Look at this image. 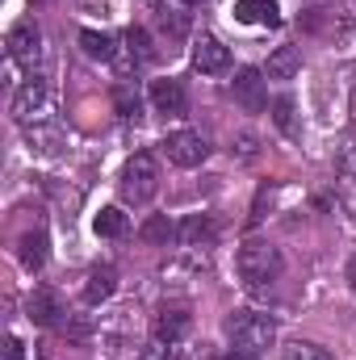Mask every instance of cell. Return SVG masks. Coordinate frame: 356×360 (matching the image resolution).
<instances>
[{
	"label": "cell",
	"mask_w": 356,
	"mask_h": 360,
	"mask_svg": "<svg viewBox=\"0 0 356 360\" xmlns=\"http://www.w3.org/2000/svg\"><path fill=\"white\" fill-rule=\"evenodd\" d=\"M227 335H231V344H235L239 352H252V356H260L265 348H272V340H276V323H272L268 314L235 310V314L227 319Z\"/></svg>",
	"instance_id": "1"
},
{
	"label": "cell",
	"mask_w": 356,
	"mask_h": 360,
	"mask_svg": "<svg viewBox=\"0 0 356 360\" xmlns=\"http://www.w3.org/2000/svg\"><path fill=\"white\" fill-rule=\"evenodd\" d=\"M235 264H239V276L252 285V289H265L272 285L276 276H281V252L272 248V243H260V239H248L243 248H239V256H235Z\"/></svg>",
	"instance_id": "2"
},
{
	"label": "cell",
	"mask_w": 356,
	"mask_h": 360,
	"mask_svg": "<svg viewBox=\"0 0 356 360\" xmlns=\"http://www.w3.org/2000/svg\"><path fill=\"white\" fill-rule=\"evenodd\" d=\"M155 188H160V168H155V160H151L147 151L130 155L126 168H122V197L134 201V205H143V201L155 197Z\"/></svg>",
	"instance_id": "3"
},
{
	"label": "cell",
	"mask_w": 356,
	"mask_h": 360,
	"mask_svg": "<svg viewBox=\"0 0 356 360\" xmlns=\"http://www.w3.org/2000/svg\"><path fill=\"white\" fill-rule=\"evenodd\" d=\"M46 113H51V84L42 76H34V80H25L17 89V96H13V117L34 130L38 122H46Z\"/></svg>",
	"instance_id": "4"
},
{
	"label": "cell",
	"mask_w": 356,
	"mask_h": 360,
	"mask_svg": "<svg viewBox=\"0 0 356 360\" xmlns=\"http://www.w3.org/2000/svg\"><path fill=\"white\" fill-rule=\"evenodd\" d=\"M164 151H168V160H172L177 168H197V164H205V155H210V147H205V139H201L197 130H177V134H168Z\"/></svg>",
	"instance_id": "5"
},
{
	"label": "cell",
	"mask_w": 356,
	"mask_h": 360,
	"mask_svg": "<svg viewBox=\"0 0 356 360\" xmlns=\"http://www.w3.org/2000/svg\"><path fill=\"white\" fill-rule=\"evenodd\" d=\"M8 55H13V63L34 68L42 59V30L34 21H17L13 34H8Z\"/></svg>",
	"instance_id": "6"
},
{
	"label": "cell",
	"mask_w": 356,
	"mask_h": 360,
	"mask_svg": "<svg viewBox=\"0 0 356 360\" xmlns=\"http://www.w3.org/2000/svg\"><path fill=\"white\" fill-rule=\"evenodd\" d=\"M193 68L205 72V76H218V72L231 68V51H227L214 34H201V38L193 42Z\"/></svg>",
	"instance_id": "7"
},
{
	"label": "cell",
	"mask_w": 356,
	"mask_h": 360,
	"mask_svg": "<svg viewBox=\"0 0 356 360\" xmlns=\"http://www.w3.org/2000/svg\"><path fill=\"white\" fill-rule=\"evenodd\" d=\"M231 92H235V101L248 109V113H260L268 105V92H265V76L256 72V68H243L239 76H235V84H231Z\"/></svg>",
	"instance_id": "8"
},
{
	"label": "cell",
	"mask_w": 356,
	"mask_h": 360,
	"mask_svg": "<svg viewBox=\"0 0 356 360\" xmlns=\"http://www.w3.org/2000/svg\"><path fill=\"white\" fill-rule=\"evenodd\" d=\"M151 105H155V113H164V117H180L184 109H189V96L180 89L177 80H155L151 84Z\"/></svg>",
	"instance_id": "9"
},
{
	"label": "cell",
	"mask_w": 356,
	"mask_h": 360,
	"mask_svg": "<svg viewBox=\"0 0 356 360\" xmlns=\"http://www.w3.org/2000/svg\"><path fill=\"white\" fill-rule=\"evenodd\" d=\"M235 21L243 25H281L276 0H235Z\"/></svg>",
	"instance_id": "10"
},
{
	"label": "cell",
	"mask_w": 356,
	"mask_h": 360,
	"mask_svg": "<svg viewBox=\"0 0 356 360\" xmlns=\"http://www.w3.org/2000/svg\"><path fill=\"white\" fill-rule=\"evenodd\" d=\"M113 289H117V272L109 269V264H96V269L89 272V281H84V302L101 306V302L113 297Z\"/></svg>",
	"instance_id": "11"
},
{
	"label": "cell",
	"mask_w": 356,
	"mask_h": 360,
	"mask_svg": "<svg viewBox=\"0 0 356 360\" xmlns=\"http://www.w3.org/2000/svg\"><path fill=\"white\" fill-rule=\"evenodd\" d=\"M214 222L205 218V214H193V218H184L177 226V239L184 243V248H205V243H214Z\"/></svg>",
	"instance_id": "12"
},
{
	"label": "cell",
	"mask_w": 356,
	"mask_h": 360,
	"mask_svg": "<svg viewBox=\"0 0 356 360\" xmlns=\"http://www.w3.org/2000/svg\"><path fill=\"white\" fill-rule=\"evenodd\" d=\"M302 72V51L298 46H276L268 55V80H293Z\"/></svg>",
	"instance_id": "13"
},
{
	"label": "cell",
	"mask_w": 356,
	"mask_h": 360,
	"mask_svg": "<svg viewBox=\"0 0 356 360\" xmlns=\"http://www.w3.org/2000/svg\"><path fill=\"white\" fill-rule=\"evenodd\" d=\"M30 319L38 323V327H55L59 323V314H63V306H59V297L51 293V289H34V297H30Z\"/></svg>",
	"instance_id": "14"
},
{
	"label": "cell",
	"mask_w": 356,
	"mask_h": 360,
	"mask_svg": "<svg viewBox=\"0 0 356 360\" xmlns=\"http://www.w3.org/2000/svg\"><path fill=\"white\" fill-rule=\"evenodd\" d=\"M189 335V314L184 310H164L155 319V340H168V344H180Z\"/></svg>",
	"instance_id": "15"
},
{
	"label": "cell",
	"mask_w": 356,
	"mask_h": 360,
	"mask_svg": "<svg viewBox=\"0 0 356 360\" xmlns=\"http://www.w3.org/2000/svg\"><path fill=\"white\" fill-rule=\"evenodd\" d=\"M126 46H130V59H134V68H147V63L155 59L151 34H147V30H139V25H130V30H126Z\"/></svg>",
	"instance_id": "16"
},
{
	"label": "cell",
	"mask_w": 356,
	"mask_h": 360,
	"mask_svg": "<svg viewBox=\"0 0 356 360\" xmlns=\"http://www.w3.org/2000/svg\"><path fill=\"white\" fill-rule=\"evenodd\" d=\"M92 231H96L101 239H122V235H126V214H122L117 205H109V210H101V214L92 218Z\"/></svg>",
	"instance_id": "17"
},
{
	"label": "cell",
	"mask_w": 356,
	"mask_h": 360,
	"mask_svg": "<svg viewBox=\"0 0 356 360\" xmlns=\"http://www.w3.org/2000/svg\"><path fill=\"white\" fill-rule=\"evenodd\" d=\"M21 264L30 272H38L46 264V235H42V231H30V235L21 239Z\"/></svg>",
	"instance_id": "18"
},
{
	"label": "cell",
	"mask_w": 356,
	"mask_h": 360,
	"mask_svg": "<svg viewBox=\"0 0 356 360\" xmlns=\"http://www.w3.org/2000/svg\"><path fill=\"white\" fill-rule=\"evenodd\" d=\"M80 46H84V55H89V59H101V63H109V59H113V38H109V34L84 30V34H80Z\"/></svg>",
	"instance_id": "19"
},
{
	"label": "cell",
	"mask_w": 356,
	"mask_h": 360,
	"mask_svg": "<svg viewBox=\"0 0 356 360\" xmlns=\"http://www.w3.org/2000/svg\"><path fill=\"white\" fill-rule=\"evenodd\" d=\"M139 235H143V243H164V248H168V239H177V226H172L164 214H155V218H147V222H143V231H139Z\"/></svg>",
	"instance_id": "20"
},
{
	"label": "cell",
	"mask_w": 356,
	"mask_h": 360,
	"mask_svg": "<svg viewBox=\"0 0 356 360\" xmlns=\"http://www.w3.org/2000/svg\"><path fill=\"white\" fill-rule=\"evenodd\" d=\"M113 105H117L122 117H139V109H143V101H139L134 84H117V89H113Z\"/></svg>",
	"instance_id": "21"
},
{
	"label": "cell",
	"mask_w": 356,
	"mask_h": 360,
	"mask_svg": "<svg viewBox=\"0 0 356 360\" xmlns=\"http://www.w3.org/2000/svg\"><path fill=\"white\" fill-rule=\"evenodd\" d=\"M285 360H336V356H331L327 348H319V344H302V340H298V344L285 348Z\"/></svg>",
	"instance_id": "22"
},
{
	"label": "cell",
	"mask_w": 356,
	"mask_h": 360,
	"mask_svg": "<svg viewBox=\"0 0 356 360\" xmlns=\"http://www.w3.org/2000/svg\"><path fill=\"white\" fill-rule=\"evenodd\" d=\"M272 122H276L285 134H298V126H293V101H289V96H281V101L272 105Z\"/></svg>",
	"instance_id": "23"
},
{
	"label": "cell",
	"mask_w": 356,
	"mask_h": 360,
	"mask_svg": "<svg viewBox=\"0 0 356 360\" xmlns=\"http://www.w3.org/2000/svg\"><path fill=\"white\" fill-rule=\"evenodd\" d=\"M139 360H177V344H168V340H151V344L139 352Z\"/></svg>",
	"instance_id": "24"
},
{
	"label": "cell",
	"mask_w": 356,
	"mask_h": 360,
	"mask_svg": "<svg viewBox=\"0 0 356 360\" xmlns=\"http://www.w3.org/2000/svg\"><path fill=\"white\" fill-rule=\"evenodd\" d=\"M160 25H164V30H168V34H172V38H180V34H184V30H189V25H184V17H177V13H168V8H164V13H160Z\"/></svg>",
	"instance_id": "25"
},
{
	"label": "cell",
	"mask_w": 356,
	"mask_h": 360,
	"mask_svg": "<svg viewBox=\"0 0 356 360\" xmlns=\"http://www.w3.org/2000/svg\"><path fill=\"white\" fill-rule=\"evenodd\" d=\"M4 360H25V352H21V340H17V335H8V344H4Z\"/></svg>",
	"instance_id": "26"
},
{
	"label": "cell",
	"mask_w": 356,
	"mask_h": 360,
	"mask_svg": "<svg viewBox=\"0 0 356 360\" xmlns=\"http://www.w3.org/2000/svg\"><path fill=\"white\" fill-rule=\"evenodd\" d=\"M222 360H256V356H252V352H239V348H235V352H227Z\"/></svg>",
	"instance_id": "27"
},
{
	"label": "cell",
	"mask_w": 356,
	"mask_h": 360,
	"mask_svg": "<svg viewBox=\"0 0 356 360\" xmlns=\"http://www.w3.org/2000/svg\"><path fill=\"white\" fill-rule=\"evenodd\" d=\"M348 281H352V293H356V260H352V269H348Z\"/></svg>",
	"instance_id": "28"
},
{
	"label": "cell",
	"mask_w": 356,
	"mask_h": 360,
	"mask_svg": "<svg viewBox=\"0 0 356 360\" xmlns=\"http://www.w3.org/2000/svg\"><path fill=\"white\" fill-rule=\"evenodd\" d=\"M177 4H184V8H193V4H201V0H177Z\"/></svg>",
	"instance_id": "29"
},
{
	"label": "cell",
	"mask_w": 356,
	"mask_h": 360,
	"mask_svg": "<svg viewBox=\"0 0 356 360\" xmlns=\"http://www.w3.org/2000/svg\"><path fill=\"white\" fill-rule=\"evenodd\" d=\"M348 184H352V193H356V164H352V176H348Z\"/></svg>",
	"instance_id": "30"
}]
</instances>
